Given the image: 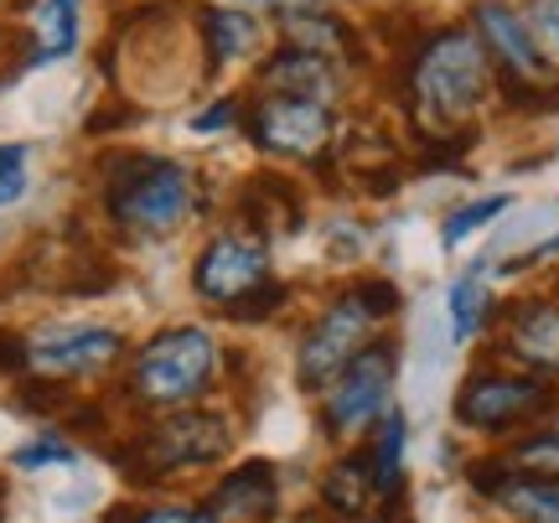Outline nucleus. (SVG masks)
Returning a JSON list of instances; mask_svg holds the SVG:
<instances>
[{
	"instance_id": "obj_19",
	"label": "nucleus",
	"mask_w": 559,
	"mask_h": 523,
	"mask_svg": "<svg viewBox=\"0 0 559 523\" xmlns=\"http://www.w3.org/2000/svg\"><path fill=\"white\" fill-rule=\"evenodd\" d=\"M202 32H207V52H213V62H239V58H249V52L260 47V21L243 16L239 5H218V11H207Z\"/></svg>"
},
{
	"instance_id": "obj_16",
	"label": "nucleus",
	"mask_w": 559,
	"mask_h": 523,
	"mask_svg": "<svg viewBox=\"0 0 559 523\" xmlns=\"http://www.w3.org/2000/svg\"><path fill=\"white\" fill-rule=\"evenodd\" d=\"M492 503L513 523H559V477L508 472V483L492 492Z\"/></svg>"
},
{
	"instance_id": "obj_10",
	"label": "nucleus",
	"mask_w": 559,
	"mask_h": 523,
	"mask_svg": "<svg viewBox=\"0 0 559 523\" xmlns=\"http://www.w3.org/2000/svg\"><path fill=\"white\" fill-rule=\"evenodd\" d=\"M120 332L94 322H52L37 337H26V368L41 379H88L120 358Z\"/></svg>"
},
{
	"instance_id": "obj_1",
	"label": "nucleus",
	"mask_w": 559,
	"mask_h": 523,
	"mask_svg": "<svg viewBox=\"0 0 559 523\" xmlns=\"http://www.w3.org/2000/svg\"><path fill=\"white\" fill-rule=\"evenodd\" d=\"M492 79H498V68L487 58L481 37L466 32V26L436 32L415 52V68H409L415 109L436 130H461V124L477 120L487 94H492Z\"/></svg>"
},
{
	"instance_id": "obj_33",
	"label": "nucleus",
	"mask_w": 559,
	"mask_h": 523,
	"mask_svg": "<svg viewBox=\"0 0 559 523\" xmlns=\"http://www.w3.org/2000/svg\"><path fill=\"white\" fill-rule=\"evenodd\" d=\"M234 5H264V11H317L321 0H234Z\"/></svg>"
},
{
	"instance_id": "obj_13",
	"label": "nucleus",
	"mask_w": 559,
	"mask_h": 523,
	"mask_svg": "<svg viewBox=\"0 0 559 523\" xmlns=\"http://www.w3.org/2000/svg\"><path fill=\"white\" fill-rule=\"evenodd\" d=\"M280 508V477L270 462H243L234 466L218 487H213V498H207V513L213 523L228 519V523H270Z\"/></svg>"
},
{
	"instance_id": "obj_8",
	"label": "nucleus",
	"mask_w": 559,
	"mask_h": 523,
	"mask_svg": "<svg viewBox=\"0 0 559 523\" xmlns=\"http://www.w3.org/2000/svg\"><path fill=\"white\" fill-rule=\"evenodd\" d=\"M472 32L481 37L487 58L498 68V83L508 94H539V88H549V58L539 52V41H534L519 5L481 0L472 11Z\"/></svg>"
},
{
	"instance_id": "obj_18",
	"label": "nucleus",
	"mask_w": 559,
	"mask_h": 523,
	"mask_svg": "<svg viewBox=\"0 0 559 523\" xmlns=\"http://www.w3.org/2000/svg\"><path fill=\"white\" fill-rule=\"evenodd\" d=\"M404 451H409V415L404 409H383L379 415V441H373V483H379V498H394L404 477Z\"/></svg>"
},
{
	"instance_id": "obj_2",
	"label": "nucleus",
	"mask_w": 559,
	"mask_h": 523,
	"mask_svg": "<svg viewBox=\"0 0 559 523\" xmlns=\"http://www.w3.org/2000/svg\"><path fill=\"white\" fill-rule=\"evenodd\" d=\"M104 198L115 223H124L140 239H160V234H177L192 202H198V181L192 171L177 162H160V156H109L104 162Z\"/></svg>"
},
{
	"instance_id": "obj_32",
	"label": "nucleus",
	"mask_w": 559,
	"mask_h": 523,
	"mask_svg": "<svg viewBox=\"0 0 559 523\" xmlns=\"http://www.w3.org/2000/svg\"><path fill=\"white\" fill-rule=\"evenodd\" d=\"M234 120H239V99H218L213 109H202L192 120V130H218V124H234Z\"/></svg>"
},
{
	"instance_id": "obj_26",
	"label": "nucleus",
	"mask_w": 559,
	"mask_h": 523,
	"mask_svg": "<svg viewBox=\"0 0 559 523\" xmlns=\"http://www.w3.org/2000/svg\"><path fill=\"white\" fill-rule=\"evenodd\" d=\"M26 162H32L26 145H0V207L26 198Z\"/></svg>"
},
{
	"instance_id": "obj_15",
	"label": "nucleus",
	"mask_w": 559,
	"mask_h": 523,
	"mask_svg": "<svg viewBox=\"0 0 559 523\" xmlns=\"http://www.w3.org/2000/svg\"><path fill=\"white\" fill-rule=\"evenodd\" d=\"M379 498V483H373V462L358 456V451H347L332 462V472L321 477V508L332 513L337 523H362L368 519V508Z\"/></svg>"
},
{
	"instance_id": "obj_31",
	"label": "nucleus",
	"mask_w": 559,
	"mask_h": 523,
	"mask_svg": "<svg viewBox=\"0 0 559 523\" xmlns=\"http://www.w3.org/2000/svg\"><path fill=\"white\" fill-rule=\"evenodd\" d=\"M21 368H26V337L0 332V373H21Z\"/></svg>"
},
{
	"instance_id": "obj_22",
	"label": "nucleus",
	"mask_w": 559,
	"mask_h": 523,
	"mask_svg": "<svg viewBox=\"0 0 559 523\" xmlns=\"http://www.w3.org/2000/svg\"><path fill=\"white\" fill-rule=\"evenodd\" d=\"M481 317H487V290H481V275H461L451 285V337L456 343H472L481 332Z\"/></svg>"
},
{
	"instance_id": "obj_20",
	"label": "nucleus",
	"mask_w": 559,
	"mask_h": 523,
	"mask_svg": "<svg viewBox=\"0 0 559 523\" xmlns=\"http://www.w3.org/2000/svg\"><path fill=\"white\" fill-rule=\"evenodd\" d=\"M285 41L300 52H317V58H342L347 47V26L337 16H317V11H285Z\"/></svg>"
},
{
	"instance_id": "obj_27",
	"label": "nucleus",
	"mask_w": 559,
	"mask_h": 523,
	"mask_svg": "<svg viewBox=\"0 0 559 523\" xmlns=\"http://www.w3.org/2000/svg\"><path fill=\"white\" fill-rule=\"evenodd\" d=\"M280 306H285V285L264 281L260 290H249L243 301H234V306H228V317H234V322H264V317H275Z\"/></svg>"
},
{
	"instance_id": "obj_9",
	"label": "nucleus",
	"mask_w": 559,
	"mask_h": 523,
	"mask_svg": "<svg viewBox=\"0 0 559 523\" xmlns=\"http://www.w3.org/2000/svg\"><path fill=\"white\" fill-rule=\"evenodd\" d=\"M332 104L317 99H290V94H270V99H254L249 109V135L260 151L270 156H285V162H317L332 145Z\"/></svg>"
},
{
	"instance_id": "obj_25",
	"label": "nucleus",
	"mask_w": 559,
	"mask_h": 523,
	"mask_svg": "<svg viewBox=\"0 0 559 523\" xmlns=\"http://www.w3.org/2000/svg\"><path fill=\"white\" fill-rule=\"evenodd\" d=\"M104 523H213V513L192 503H160V508H115Z\"/></svg>"
},
{
	"instance_id": "obj_24",
	"label": "nucleus",
	"mask_w": 559,
	"mask_h": 523,
	"mask_svg": "<svg viewBox=\"0 0 559 523\" xmlns=\"http://www.w3.org/2000/svg\"><path fill=\"white\" fill-rule=\"evenodd\" d=\"M523 21L539 41V52L549 58V68H559V0H523Z\"/></svg>"
},
{
	"instance_id": "obj_6",
	"label": "nucleus",
	"mask_w": 559,
	"mask_h": 523,
	"mask_svg": "<svg viewBox=\"0 0 559 523\" xmlns=\"http://www.w3.org/2000/svg\"><path fill=\"white\" fill-rule=\"evenodd\" d=\"M394 379H400V343L394 337H373L337 379L321 389V430L332 441H353L368 425H379V415L389 409Z\"/></svg>"
},
{
	"instance_id": "obj_21",
	"label": "nucleus",
	"mask_w": 559,
	"mask_h": 523,
	"mask_svg": "<svg viewBox=\"0 0 559 523\" xmlns=\"http://www.w3.org/2000/svg\"><path fill=\"white\" fill-rule=\"evenodd\" d=\"M79 41V0H41L37 16V62H58Z\"/></svg>"
},
{
	"instance_id": "obj_5",
	"label": "nucleus",
	"mask_w": 559,
	"mask_h": 523,
	"mask_svg": "<svg viewBox=\"0 0 559 523\" xmlns=\"http://www.w3.org/2000/svg\"><path fill=\"white\" fill-rule=\"evenodd\" d=\"M555 404H559L555 389L539 373H523V368H477V373L461 379L451 415L472 436H513L523 425H534L539 415H549Z\"/></svg>"
},
{
	"instance_id": "obj_23",
	"label": "nucleus",
	"mask_w": 559,
	"mask_h": 523,
	"mask_svg": "<svg viewBox=\"0 0 559 523\" xmlns=\"http://www.w3.org/2000/svg\"><path fill=\"white\" fill-rule=\"evenodd\" d=\"M502 213H508V198H502V192H498V198L466 202V207H456V213L445 218V228H440V243H445V249H461V243L472 239L477 228H487V223L502 218Z\"/></svg>"
},
{
	"instance_id": "obj_34",
	"label": "nucleus",
	"mask_w": 559,
	"mask_h": 523,
	"mask_svg": "<svg viewBox=\"0 0 559 523\" xmlns=\"http://www.w3.org/2000/svg\"><path fill=\"white\" fill-rule=\"evenodd\" d=\"M296 523H337V519H332V513H326V508H321V513H317V508H311V513H300Z\"/></svg>"
},
{
	"instance_id": "obj_14",
	"label": "nucleus",
	"mask_w": 559,
	"mask_h": 523,
	"mask_svg": "<svg viewBox=\"0 0 559 523\" xmlns=\"http://www.w3.org/2000/svg\"><path fill=\"white\" fill-rule=\"evenodd\" d=\"M260 79L270 94H290V99H317V104H332L337 99V68L332 58H317V52H300V47H285L275 58L260 68Z\"/></svg>"
},
{
	"instance_id": "obj_17",
	"label": "nucleus",
	"mask_w": 559,
	"mask_h": 523,
	"mask_svg": "<svg viewBox=\"0 0 559 523\" xmlns=\"http://www.w3.org/2000/svg\"><path fill=\"white\" fill-rule=\"evenodd\" d=\"M513 472H534V477H559V404L534 425H523L519 441L502 451Z\"/></svg>"
},
{
	"instance_id": "obj_12",
	"label": "nucleus",
	"mask_w": 559,
	"mask_h": 523,
	"mask_svg": "<svg viewBox=\"0 0 559 523\" xmlns=\"http://www.w3.org/2000/svg\"><path fill=\"white\" fill-rule=\"evenodd\" d=\"M502 353L519 362L523 373L555 379L559 373V306L544 301V296L513 306L508 326H502Z\"/></svg>"
},
{
	"instance_id": "obj_7",
	"label": "nucleus",
	"mask_w": 559,
	"mask_h": 523,
	"mask_svg": "<svg viewBox=\"0 0 559 523\" xmlns=\"http://www.w3.org/2000/svg\"><path fill=\"white\" fill-rule=\"evenodd\" d=\"M368 343H373V317H368V306L347 290V296H337V301L317 317V326L300 337V353H296L300 389H306V394H321Z\"/></svg>"
},
{
	"instance_id": "obj_4",
	"label": "nucleus",
	"mask_w": 559,
	"mask_h": 523,
	"mask_svg": "<svg viewBox=\"0 0 559 523\" xmlns=\"http://www.w3.org/2000/svg\"><path fill=\"white\" fill-rule=\"evenodd\" d=\"M234 451V420L218 409H171L166 420L145 425L140 430L135 451L124 456L130 477L140 483H156V477H177L192 466H213Z\"/></svg>"
},
{
	"instance_id": "obj_3",
	"label": "nucleus",
	"mask_w": 559,
	"mask_h": 523,
	"mask_svg": "<svg viewBox=\"0 0 559 523\" xmlns=\"http://www.w3.org/2000/svg\"><path fill=\"white\" fill-rule=\"evenodd\" d=\"M218 373V343L202 326H166L140 347L130 368V394L151 409H187L207 394Z\"/></svg>"
},
{
	"instance_id": "obj_11",
	"label": "nucleus",
	"mask_w": 559,
	"mask_h": 523,
	"mask_svg": "<svg viewBox=\"0 0 559 523\" xmlns=\"http://www.w3.org/2000/svg\"><path fill=\"white\" fill-rule=\"evenodd\" d=\"M264 281H270V254H264L260 239H243V234H218L192 264V290L218 311L243 301Z\"/></svg>"
},
{
	"instance_id": "obj_29",
	"label": "nucleus",
	"mask_w": 559,
	"mask_h": 523,
	"mask_svg": "<svg viewBox=\"0 0 559 523\" xmlns=\"http://www.w3.org/2000/svg\"><path fill=\"white\" fill-rule=\"evenodd\" d=\"M353 296L368 306V317H373V322L394 317V311L404 306V296H400V285H394V281H358V285H353Z\"/></svg>"
},
{
	"instance_id": "obj_30",
	"label": "nucleus",
	"mask_w": 559,
	"mask_h": 523,
	"mask_svg": "<svg viewBox=\"0 0 559 523\" xmlns=\"http://www.w3.org/2000/svg\"><path fill=\"white\" fill-rule=\"evenodd\" d=\"M508 456H481V462H472L466 466V483H472V492H481L487 503H492V492H498L502 483H508Z\"/></svg>"
},
{
	"instance_id": "obj_28",
	"label": "nucleus",
	"mask_w": 559,
	"mask_h": 523,
	"mask_svg": "<svg viewBox=\"0 0 559 523\" xmlns=\"http://www.w3.org/2000/svg\"><path fill=\"white\" fill-rule=\"evenodd\" d=\"M58 462H73V445L62 441V436H52V430L16 451V466H21V472H41V466H58Z\"/></svg>"
}]
</instances>
